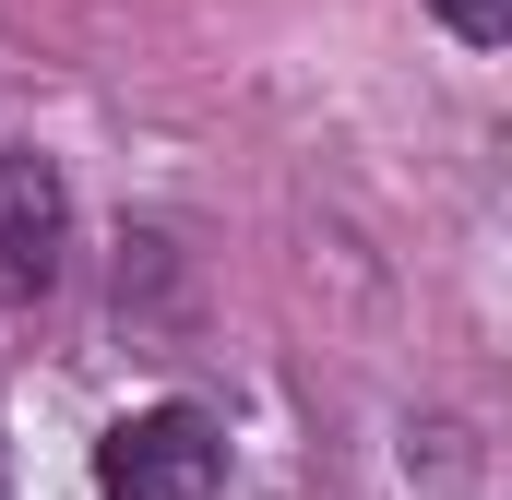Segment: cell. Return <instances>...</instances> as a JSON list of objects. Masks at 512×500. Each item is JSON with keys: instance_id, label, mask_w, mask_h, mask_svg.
<instances>
[{"instance_id": "cell-3", "label": "cell", "mask_w": 512, "mask_h": 500, "mask_svg": "<svg viewBox=\"0 0 512 500\" xmlns=\"http://www.w3.org/2000/svg\"><path fill=\"white\" fill-rule=\"evenodd\" d=\"M429 12H441L465 48H501V36H512V0H429Z\"/></svg>"}, {"instance_id": "cell-2", "label": "cell", "mask_w": 512, "mask_h": 500, "mask_svg": "<svg viewBox=\"0 0 512 500\" xmlns=\"http://www.w3.org/2000/svg\"><path fill=\"white\" fill-rule=\"evenodd\" d=\"M60 227H72V191L48 155H0V286L36 298L60 274Z\"/></svg>"}, {"instance_id": "cell-1", "label": "cell", "mask_w": 512, "mask_h": 500, "mask_svg": "<svg viewBox=\"0 0 512 500\" xmlns=\"http://www.w3.org/2000/svg\"><path fill=\"white\" fill-rule=\"evenodd\" d=\"M227 477V429L203 405H143L96 441V489L108 500H203Z\"/></svg>"}]
</instances>
